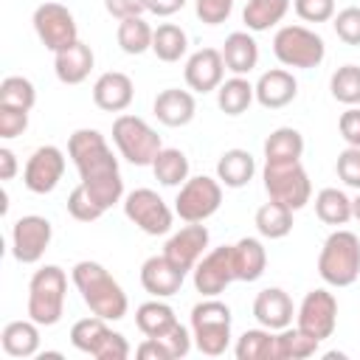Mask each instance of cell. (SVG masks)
Returning <instances> with one entry per match:
<instances>
[{
	"instance_id": "cell-13",
	"label": "cell",
	"mask_w": 360,
	"mask_h": 360,
	"mask_svg": "<svg viewBox=\"0 0 360 360\" xmlns=\"http://www.w3.org/2000/svg\"><path fill=\"white\" fill-rule=\"evenodd\" d=\"M53 239V225L39 214H25L11 228V253L20 264H37Z\"/></svg>"
},
{
	"instance_id": "cell-38",
	"label": "cell",
	"mask_w": 360,
	"mask_h": 360,
	"mask_svg": "<svg viewBox=\"0 0 360 360\" xmlns=\"http://www.w3.org/2000/svg\"><path fill=\"white\" fill-rule=\"evenodd\" d=\"M315 214L326 225H346L352 219V200L340 188H321L315 194Z\"/></svg>"
},
{
	"instance_id": "cell-24",
	"label": "cell",
	"mask_w": 360,
	"mask_h": 360,
	"mask_svg": "<svg viewBox=\"0 0 360 360\" xmlns=\"http://www.w3.org/2000/svg\"><path fill=\"white\" fill-rule=\"evenodd\" d=\"M152 112L166 127H186V124H191V118L197 112V101H194V96L188 90L166 87V90H160L155 96Z\"/></svg>"
},
{
	"instance_id": "cell-30",
	"label": "cell",
	"mask_w": 360,
	"mask_h": 360,
	"mask_svg": "<svg viewBox=\"0 0 360 360\" xmlns=\"http://www.w3.org/2000/svg\"><path fill=\"white\" fill-rule=\"evenodd\" d=\"M177 315L174 309L163 301V298H155V301H146L135 309V326L146 335V338H160L166 332H172L177 326Z\"/></svg>"
},
{
	"instance_id": "cell-34",
	"label": "cell",
	"mask_w": 360,
	"mask_h": 360,
	"mask_svg": "<svg viewBox=\"0 0 360 360\" xmlns=\"http://www.w3.org/2000/svg\"><path fill=\"white\" fill-rule=\"evenodd\" d=\"M188 51V37L174 22H160L152 34V53L160 62H180Z\"/></svg>"
},
{
	"instance_id": "cell-46",
	"label": "cell",
	"mask_w": 360,
	"mask_h": 360,
	"mask_svg": "<svg viewBox=\"0 0 360 360\" xmlns=\"http://www.w3.org/2000/svg\"><path fill=\"white\" fill-rule=\"evenodd\" d=\"M155 340L166 349L169 360L186 357V354H188V349H191V335L186 332V326H183V323H177L172 332H166V335H160V338H155Z\"/></svg>"
},
{
	"instance_id": "cell-28",
	"label": "cell",
	"mask_w": 360,
	"mask_h": 360,
	"mask_svg": "<svg viewBox=\"0 0 360 360\" xmlns=\"http://www.w3.org/2000/svg\"><path fill=\"white\" fill-rule=\"evenodd\" d=\"M256 174V160L248 149H228L217 160V180L228 188H242L253 180Z\"/></svg>"
},
{
	"instance_id": "cell-49",
	"label": "cell",
	"mask_w": 360,
	"mask_h": 360,
	"mask_svg": "<svg viewBox=\"0 0 360 360\" xmlns=\"http://www.w3.org/2000/svg\"><path fill=\"white\" fill-rule=\"evenodd\" d=\"M338 129L349 146H360V107H349L346 112H340Z\"/></svg>"
},
{
	"instance_id": "cell-12",
	"label": "cell",
	"mask_w": 360,
	"mask_h": 360,
	"mask_svg": "<svg viewBox=\"0 0 360 360\" xmlns=\"http://www.w3.org/2000/svg\"><path fill=\"white\" fill-rule=\"evenodd\" d=\"M31 22H34V31H37L39 42H42L48 51H53V53L62 51V48H68V45H73V42L79 39L76 17H73V11H70L68 6H62V3L48 0V3H42V6H37Z\"/></svg>"
},
{
	"instance_id": "cell-16",
	"label": "cell",
	"mask_w": 360,
	"mask_h": 360,
	"mask_svg": "<svg viewBox=\"0 0 360 360\" xmlns=\"http://www.w3.org/2000/svg\"><path fill=\"white\" fill-rule=\"evenodd\" d=\"M231 281H236L233 262H231V245H222V248L208 250L194 264V287L205 298H217Z\"/></svg>"
},
{
	"instance_id": "cell-32",
	"label": "cell",
	"mask_w": 360,
	"mask_h": 360,
	"mask_svg": "<svg viewBox=\"0 0 360 360\" xmlns=\"http://www.w3.org/2000/svg\"><path fill=\"white\" fill-rule=\"evenodd\" d=\"M256 98V87L245 76H231L217 87V104L225 115H242Z\"/></svg>"
},
{
	"instance_id": "cell-47",
	"label": "cell",
	"mask_w": 360,
	"mask_h": 360,
	"mask_svg": "<svg viewBox=\"0 0 360 360\" xmlns=\"http://www.w3.org/2000/svg\"><path fill=\"white\" fill-rule=\"evenodd\" d=\"M197 17L205 22V25H219L231 17L233 11V0H197L194 6Z\"/></svg>"
},
{
	"instance_id": "cell-1",
	"label": "cell",
	"mask_w": 360,
	"mask_h": 360,
	"mask_svg": "<svg viewBox=\"0 0 360 360\" xmlns=\"http://www.w3.org/2000/svg\"><path fill=\"white\" fill-rule=\"evenodd\" d=\"M68 155L79 169V183L104 211L121 202L124 180L118 172V158L112 155L107 138L98 129H76L68 138Z\"/></svg>"
},
{
	"instance_id": "cell-25",
	"label": "cell",
	"mask_w": 360,
	"mask_h": 360,
	"mask_svg": "<svg viewBox=\"0 0 360 360\" xmlns=\"http://www.w3.org/2000/svg\"><path fill=\"white\" fill-rule=\"evenodd\" d=\"M231 262L236 281H259L267 267V250L259 239L245 236L236 245H231Z\"/></svg>"
},
{
	"instance_id": "cell-9",
	"label": "cell",
	"mask_w": 360,
	"mask_h": 360,
	"mask_svg": "<svg viewBox=\"0 0 360 360\" xmlns=\"http://www.w3.org/2000/svg\"><path fill=\"white\" fill-rule=\"evenodd\" d=\"M264 191L270 200H278L284 205H290L292 211L304 208L312 197V183L309 174L304 172L301 160H290V163H264Z\"/></svg>"
},
{
	"instance_id": "cell-27",
	"label": "cell",
	"mask_w": 360,
	"mask_h": 360,
	"mask_svg": "<svg viewBox=\"0 0 360 360\" xmlns=\"http://www.w3.org/2000/svg\"><path fill=\"white\" fill-rule=\"evenodd\" d=\"M3 352L8 357H34L39 352V323L37 321H11L0 332Z\"/></svg>"
},
{
	"instance_id": "cell-6",
	"label": "cell",
	"mask_w": 360,
	"mask_h": 360,
	"mask_svg": "<svg viewBox=\"0 0 360 360\" xmlns=\"http://www.w3.org/2000/svg\"><path fill=\"white\" fill-rule=\"evenodd\" d=\"M112 143L118 146L121 158L129 160L132 166H152L158 152L163 149L160 135L138 115H118L112 121Z\"/></svg>"
},
{
	"instance_id": "cell-44",
	"label": "cell",
	"mask_w": 360,
	"mask_h": 360,
	"mask_svg": "<svg viewBox=\"0 0 360 360\" xmlns=\"http://www.w3.org/2000/svg\"><path fill=\"white\" fill-rule=\"evenodd\" d=\"M335 172H338V177H340L349 188H357V191H360V146H346V149L338 155Z\"/></svg>"
},
{
	"instance_id": "cell-37",
	"label": "cell",
	"mask_w": 360,
	"mask_h": 360,
	"mask_svg": "<svg viewBox=\"0 0 360 360\" xmlns=\"http://www.w3.org/2000/svg\"><path fill=\"white\" fill-rule=\"evenodd\" d=\"M155 180L163 186H183L188 180V158L174 146H163L152 163Z\"/></svg>"
},
{
	"instance_id": "cell-42",
	"label": "cell",
	"mask_w": 360,
	"mask_h": 360,
	"mask_svg": "<svg viewBox=\"0 0 360 360\" xmlns=\"http://www.w3.org/2000/svg\"><path fill=\"white\" fill-rule=\"evenodd\" d=\"M68 214L73 217V219H79V222H96V219H101L104 217V208L87 194V188L79 183L70 194H68Z\"/></svg>"
},
{
	"instance_id": "cell-48",
	"label": "cell",
	"mask_w": 360,
	"mask_h": 360,
	"mask_svg": "<svg viewBox=\"0 0 360 360\" xmlns=\"http://www.w3.org/2000/svg\"><path fill=\"white\" fill-rule=\"evenodd\" d=\"M28 127V110H17V107H0V138L11 141L17 135H22Z\"/></svg>"
},
{
	"instance_id": "cell-26",
	"label": "cell",
	"mask_w": 360,
	"mask_h": 360,
	"mask_svg": "<svg viewBox=\"0 0 360 360\" xmlns=\"http://www.w3.org/2000/svg\"><path fill=\"white\" fill-rule=\"evenodd\" d=\"M222 59L233 76H245L259 62V45L248 31H233L222 42Z\"/></svg>"
},
{
	"instance_id": "cell-4",
	"label": "cell",
	"mask_w": 360,
	"mask_h": 360,
	"mask_svg": "<svg viewBox=\"0 0 360 360\" xmlns=\"http://www.w3.org/2000/svg\"><path fill=\"white\" fill-rule=\"evenodd\" d=\"M65 292H68V276L59 264L39 267L28 281V318L39 326L59 323L65 312Z\"/></svg>"
},
{
	"instance_id": "cell-7",
	"label": "cell",
	"mask_w": 360,
	"mask_h": 360,
	"mask_svg": "<svg viewBox=\"0 0 360 360\" xmlns=\"http://www.w3.org/2000/svg\"><path fill=\"white\" fill-rule=\"evenodd\" d=\"M273 53L284 68H318L326 56L323 39L304 25H281L273 37Z\"/></svg>"
},
{
	"instance_id": "cell-15",
	"label": "cell",
	"mask_w": 360,
	"mask_h": 360,
	"mask_svg": "<svg viewBox=\"0 0 360 360\" xmlns=\"http://www.w3.org/2000/svg\"><path fill=\"white\" fill-rule=\"evenodd\" d=\"M65 174V152L59 146H39L31 152L22 169V183L34 194H51Z\"/></svg>"
},
{
	"instance_id": "cell-35",
	"label": "cell",
	"mask_w": 360,
	"mask_h": 360,
	"mask_svg": "<svg viewBox=\"0 0 360 360\" xmlns=\"http://www.w3.org/2000/svg\"><path fill=\"white\" fill-rule=\"evenodd\" d=\"M152 34H155V28L143 17H127V20H118L115 39L124 53L138 56L143 51H152Z\"/></svg>"
},
{
	"instance_id": "cell-3",
	"label": "cell",
	"mask_w": 360,
	"mask_h": 360,
	"mask_svg": "<svg viewBox=\"0 0 360 360\" xmlns=\"http://www.w3.org/2000/svg\"><path fill=\"white\" fill-rule=\"evenodd\" d=\"M318 276L329 287H349L360 276V239L352 231H332L318 253Z\"/></svg>"
},
{
	"instance_id": "cell-18",
	"label": "cell",
	"mask_w": 360,
	"mask_h": 360,
	"mask_svg": "<svg viewBox=\"0 0 360 360\" xmlns=\"http://www.w3.org/2000/svg\"><path fill=\"white\" fill-rule=\"evenodd\" d=\"M205 248H208V228L202 222H188L186 228H180L177 233L169 236L163 256L188 273L205 256Z\"/></svg>"
},
{
	"instance_id": "cell-17",
	"label": "cell",
	"mask_w": 360,
	"mask_h": 360,
	"mask_svg": "<svg viewBox=\"0 0 360 360\" xmlns=\"http://www.w3.org/2000/svg\"><path fill=\"white\" fill-rule=\"evenodd\" d=\"M225 59H222V51L217 48H200L188 56L186 62V84L194 90V93H214L222 82H225Z\"/></svg>"
},
{
	"instance_id": "cell-36",
	"label": "cell",
	"mask_w": 360,
	"mask_h": 360,
	"mask_svg": "<svg viewBox=\"0 0 360 360\" xmlns=\"http://www.w3.org/2000/svg\"><path fill=\"white\" fill-rule=\"evenodd\" d=\"M287 11H290V0H248L242 20L248 31H267L276 22H281Z\"/></svg>"
},
{
	"instance_id": "cell-50",
	"label": "cell",
	"mask_w": 360,
	"mask_h": 360,
	"mask_svg": "<svg viewBox=\"0 0 360 360\" xmlns=\"http://www.w3.org/2000/svg\"><path fill=\"white\" fill-rule=\"evenodd\" d=\"M107 14H112L115 20H127V17H143L146 0H104Z\"/></svg>"
},
{
	"instance_id": "cell-31",
	"label": "cell",
	"mask_w": 360,
	"mask_h": 360,
	"mask_svg": "<svg viewBox=\"0 0 360 360\" xmlns=\"http://www.w3.org/2000/svg\"><path fill=\"white\" fill-rule=\"evenodd\" d=\"M318 343L312 335H307L298 326H284L278 329L276 340H273V360H304L312 357L318 352Z\"/></svg>"
},
{
	"instance_id": "cell-22",
	"label": "cell",
	"mask_w": 360,
	"mask_h": 360,
	"mask_svg": "<svg viewBox=\"0 0 360 360\" xmlns=\"http://www.w3.org/2000/svg\"><path fill=\"white\" fill-rule=\"evenodd\" d=\"M292 315H295V307H292V298L281 290V287H264L256 301H253V318L264 326V329H284L292 323Z\"/></svg>"
},
{
	"instance_id": "cell-39",
	"label": "cell",
	"mask_w": 360,
	"mask_h": 360,
	"mask_svg": "<svg viewBox=\"0 0 360 360\" xmlns=\"http://www.w3.org/2000/svg\"><path fill=\"white\" fill-rule=\"evenodd\" d=\"M273 329H245L233 346L236 360H273Z\"/></svg>"
},
{
	"instance_id": "cell-11",
	"label": "cell",
	"mask_w": 360,
	"mask_h": 360,
	"mask_svg": "<svg viewBox=\"0 0 360 360\" xmlns=\"http://www.w3.org/2000/svg\"><path fill=\"white\" fill-rule=\"evenodd\" d=\"M124 214L127 219L141 228L149 236H163L172 231L174 211L166 205V200L152 188H135L124 197Z\"/></svg>"
},
{
	"instance_id": "cell-23",
	"label": "cell",
	"mask_w": 360,
	"mask_h": 360,
	"mask_svg": "<svg viewBox=\"0 0 360 360\" xmlns=\"http://www.w3.org/2000/svg\"><path fill=\"white\" fill-rule=\"evenodd\" d=\"M93 62H96L93 48L87 42L76 39L73 45H68V48L53 53V73H56V79L62 84H82L90 76Z\"/></svg>"
},
{
	"instance_id": "cell-20",
	"label": "cell",
	"mask_w": 360,
	"mask_h": 360,
	"mask_svg": "<svg viewBox=\"0 0 360 360\" xmlns=\"http://www.w3.org/2000/svg\"><path fill=\"white\" fill-rule=\"evenodd\" d=\"M135 98V84L121 70H107L93 84V101L104 112H124Z\"/></svg>"
},
{
	"instance_id": "cell-52",
	"label": "cell",
	"mask_w": 360,
	"mask_h": 360,
	"mask_svg": "<svg viewBox=\"0 0 360 360\" xmlns=\"http://www.w3.org/2000/svg\"><path fill=\"white\" fill-rule=\"evenodd\" d=\"M14 174H17V155L8 146H0V177H3V183L14 180Z\"/></svg>"
},
{
	"instance_id": "cell-8",
	"label": "cell",
	"mask_w": 360,
	"mask_h": 360,
	"mask_svg": "<svg viewBox=\"0 0 360 360\" xmlns=\"http://www.w3.org/2000/svg\"><path fill=\"white\" fill-rule=\"evenodd\" d=\"M70 343L96 360H127L129 343L121 332H112L104 318H82L70 326Z\"/></svg>"
},
{
	"instance_id": "cell-45",
	"label": "cell",
	"mask_w": 360,
	"mask_h": 360,
	"mask_svg": "<svg viewBox=\"0 0 360 360\" xmlns=\"http://www.w3.org/2000/svg\"><path fill=\"white\" fill-rule=\"evenodd\" d=\"M292 8L307 22H326L335 17V0H292Z\"/></svg>"
},
{
	"instance_id": "cell-43",
	"label": "cell",
	"mask_w": 360,
	"mask_h": 360,
	"mask_svg": "<svg viewBox=\"0 0 360 360\" xmlns=\"http://www.w3.org/2000/svg\"><path fill=\"white\" fill-rule=\"evenodd\" d=\"M332 28L340 42L360 45V6H346L332 17Z\"/></svg>"
},
{
	"instance_id": "cell-41",
	"label": "cell",
	"mask_w": 360,
	"mask_h": 360,
	"mask_svg": "<svg viewBox=\"0 0 360 360\" xmlns=\"http://www.w3.org/2000/svg\"><path fill=\"white\" fill-rule=\"evenodd\" d=\"M37 104V90L25 76H6L0 82V107H17L28 110Z\"/></svg>"
},
{
	"instance_id": "cell-33",
	"label": "cell",
	"mask_w": 360,
	"mask_h": 360,
	"mask_svg": "<svg viewBox=\"0 0 360 360\" xmlns=\"http://www.w3.org/2000/svg\"><path fill=\"white\" fill-rule=\"evenodd\" d=\"M256 231L264 239H284L292 231V208L278 202V200H267L259 211H256Z\"/></svg>"
},
{
	"instance_id": "cell-14",
	"label": "cell",
	"mask_w": 360,
	"mask_h": 360,
	"mask_svg": "<svg viewBox=\"0 0 360 360\" xmlns=\"http://www.w3.org/2000/svg\"><path fill=\"white\" fill-rule=\"evenodd\" d=\"M295 326L312 335L315 340L332 338L338 326V298L329 290H309L295 312Z\"/></svg>"
},
{
	"instance_id": "cell-29",
	"label": "cell",
	"mask_w": 360,
	"mask_h": 360,
	"mask_svg": "<svg viewBox=\"0 0 360 360\" xmlns=\"http://www.w3.org/2000/svg\"><path fill=\"white\" fill-rule=\"evenodd\" d=\"M304 135L295 127H278L264 138V163H290L301 160Z\"/></svg>"
},
{
	"instance_id": "cell-5",
	"label": "cell",
	"mask_w": 360,
	"mask_h": 360,
	"mask_svg": "<svg viewBox=\"0 0 360 360\" xmlns=\"http://www.w3.org/2000/svg\"><path fill=\"white\" fill-rule=\"evenodd\" d=\"M231 307L217 301V298H205L200 304H194L191 309V338L197 343V349L208 357H219L225 354V349L231 346Z\"/></svg>"
},
{
	"instance_id": "cell-40",
	"label": "cell",
	"mask_w": 360,
	"mask_h": 360,
	"mask_svg": "<svg viewBox=\"0 0 360 360\" xmlns=\"http://www.w3.org/2000/svg\"><path fill=\"white\" fill-rule=\"evenodd\" d=\"M329 90L335 101L346 107H357L360 104V65H340L329 79Z\"/></svg>"
},
{
	"instance_id": "cell-10",
	"label": "cell",
	"mask_w": 360,
	"mask_h": 360,
	"mask_svg": "<svg viewBox=\"0 0 360 360\" xmlns=\"http://www.w3.org/2000/svg\"><path fill=\"white\" fill-rule=\"evenodd\" d=\"M219 205H222V183L208 174L188 177L174 197V214L183 222H205L219 211Z\"/></svg>"
},
{
	"instance_id": "cell-53",
	"label": "cell",
	"mask_w": 360,
	"mask_h": 360,
	"mask_svg": "<svg viewBox=\"0 0 360 360\" xmlns=\"http://www.w3.org/2000/svg\"><path fill=\"white\" fill-rule=\"evenodd\" d=\"M352 217L360 222V191H357V197L352 200Z\"/></svg>"
},
{
	"instance_id": "cell-2",
	"label": "cell",
	"mask_w": 360,
	"mask_h": 360,
	"mask_svg": "<svg viewBox=\"0 0 360 360\" xmlns=\"http://www.w3.org/2000/svg\"><path fill=\"white\" fill-rule=\"evenodd\" d=\"M70 278L76 284V290L82 292V301L87 304V309L104 321H121L127 315V292L124 287L107 273L104 264L98 262H76L70 270Z\"/></svg>"
},
{
	"instance_id": "cell-19",
	"label": "cell",
	"mask_w": 360,
	"mask_h": 360,
	"mask_svg": "<svg viewBox=\"0 0 360 360\" xmlns=\"http://www.w3.org/2000/svg\"><path fill=\"white\" fill-rule=\"evenodd\" d=\"M183 281H186V270H180L163 253L160 256H149L141 264V284L155 298H172L174 292H180Z\"/></svg>"
},
{
	"instance_id": "cell-21",
	"label": "cell",
	"mask_w": 360,
	"mask_h": 360,
	"mask_svg": "<svg viewBox=\"0 0 360 360\" xmlns=\"http://www.w3.org/2000/svg\"><path fill=\"white\" fill-rule=\"evenodd\" d=\"M253 87H256V101H259L264 110H281V107H287L290 101H295V96H298V82H295V76H292L290 70H284V68L264 70Z\"/></svg>"
},
{
	"instance_id": "cell-51",
	"label": "cell",
	"mask_w": 360,
	"mask_h": 360,
	"mask_svg": "<svg viewBox=\"0 0 360 360\" xmlns=\"http://www.w3.org/2000/svg\"><path fill=\"white\" fill-rule=\"evenodd\" d=\"M186 6V0H146V8L158 17H172Z\"/></svg>"
}]
</instances>
